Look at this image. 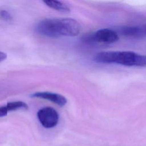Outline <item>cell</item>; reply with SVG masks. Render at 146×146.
<instances>
[{
  "label": "cell",
  "instance_id": "obj_2",
  "mask_svg": "<svg viewBox=\"0 0 146 146\" xmlns=\"http://www.w3.org/2000/svg\"><path fill=\"white\" fill-rule=\"evenodd\" d=\"M94 59L99 63H116L127 66H146V56L128 51L100 52L95 55Z\"/></svg>",
  "mask_w": 146,
  "mask_h": 146
},
{
  "label": "cell",
  "instance_id": "obj_1",
  "mask_svg": "<svg viewBox=\"0 0 146 146\" xmlns=\"http://www.w3.org/2000/svg\"><path fill=\"white\" fill-rule=\"evenodd\" d=\"M35 30L39 34L47 37L74 36L79 33L80 26L72 18H48L40 21Z\"/></svg>",
  "mask_w": 146,
  "mask_h": 146
},
{
  "label": "cell",
  "instance_id": "obj_4",
  "mask_svg": "<svg viewBox=\"0 0 146 146\" xmlns=\"http://www.w3.org/2000/svg\"><path fill=\"white\" fill-rule=\"evenodd\" d=\"M119 39L116 32L109 29H102L96 31L92 35V40L103 43H112Z\"/></svg>",
  "mask_w": 146,
  "mask_h": 146
},
{
  "label": "cell",
  "instance_id": "obj_10",
  "mask_svg": "<svg viewBox=\"0 0 146 146\" xmlns=\"http://www.w3.org/2000/svg\"><path fill=\"white\" fill-rule=\"evenodd\" d=\"M9 111L6 105L1 106L0 107V117H3V116L7 115Z\"/></svg>",
  "mask_w": 146,
  "mask_h": 146
},
{
  "label": "cell",
  "instance_id": "obj_12",
  "mask_svg": "<svg viewBox=\"0 0 146 146\" xmlns=\"http://www.w3.org/2000/svg\"><path fill=\"white\" fill-rule=\"evenodd\" d=\"M142 28H143V32H144V35L146 36V25L143 26H142Z\"/></svg>",
  "mask_w": 146,
  "mask_h": 146
},
{
  "label": "cell",
  "instance_id": "obj_5",
  "mask_svg": "<svg viewBox=\"0 0 146 146\" xmlns=\"http://www.w3.org/2000/svg\"><path fill=\"white\" fill-rule=\"evenodd\" d=\"M32 98H38L50 100L59 106L63 107L67 103L66 98L62 95L50 92H38L33 93L30 96Z\"/></svg>",
  "mask_w": 146,
  "mask_h": 146
},
{
  "label": "cell",
  "instance_id": "obj_9",
  "mask_svg": "<svg viewBox=\"0 0 146 146\" xmlns=\"http://www.w3.org/2000/svg\"><path fill=\"white\" fill-rule=\"evenodd\" d=\"M0 17L1 18H2L5 21H10L11 19V17L10 14L6 10L0 11Z\"/></svg>",
  "mask_w": 146,
  "mask_h": 146
},
{
  "label": "cell",
  "instance_id": "obj_7",
  "mask_svg": "<svg viewBox=\"0 0 146 146\" xmlns=\"http://www.w3.org/2000/svg\"><path fill=\"white\" fill-rule=\"evenodd\" d=\"M45 4L51 9L63 12L68 13L70 11L69 7L64 3L61 2L58 0H42Z\"/></svg>",
  "mask_w": 146,
  "mask_h": 146
},
{
  "label": "cell",
  "instance_id": "obj_8",
  "mask_svg": "<svg viewBox=\"0 0 146 146\" xmlns=\"http://www.w3.org/2000/svg\"><path fill=\"white\" fill-rule=\"evenodd\" d=\"M6 106L9 111H15L20 109L26 110L28 108L27 104L26 103L22 101H15L9 102L7 103Z\"/></svg>",
  "mask_w": 146,
  "mask_h": 146
},
{
  "label": "cell",
  "instance_id": "obj_11",
  "mask_svg": "<svg viewBox=\"0 0 146 146\" xmlns=\"http://www.w3.org/2000/svg\"><path fill=\"white\" fill-rule=\"evenodd\" d=\"M6 58H7L6 54L3 52L0 51V63L3 61L4 60H5Z\"/></svg>",
  "mask_w": 146,
  "mask_h": 146
},
{
  "label": "cell",
  "instance_id": "obj_3",
  "mask_svg": "<svg viewBox=\"0 0 146 146\" xmlns=\"http://www.w3.org/2000/svg\"><path fill=\"white\" fill-rule=\"evenodd\" d=\"M37 117L42 126L46 128L54 127L59 121L58 112L51 107L40 108L37 112Z\"/></svg>",
  "mask_w": 146,
  "mask_h": 146
},
{
  "label": "cell",
  "instance_id": "obj_6",
  "mask_svg": "<svg viewBox=\"0 0 146 146\" xmlns=\"http://www.w3.org/2000/svg\"><path fill=\"white\" fill-rule=\"evenodd\" d=\"M120 33L126 36L133 37V38H139L144 36V34L142 26H128L123 27L120 30Z\"/></svg>",
  "mask_w": 146,
  "mask_h": 146
}]
</instances>
